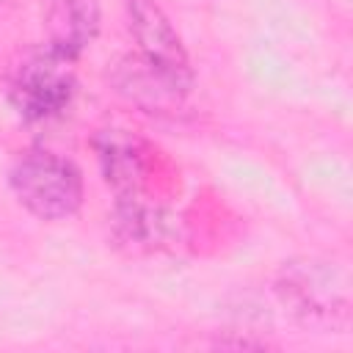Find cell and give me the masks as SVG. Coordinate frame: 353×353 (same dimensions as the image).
<instances>
[{
	"instance_id": "1",
	"label": "cell",
	"mask_w": 353,
	"mask_h": 353,
	"mask_svg": "<svg viewBox=\"0 0 353 353\" xmlns=\"http://www.w3.org/2000/svg\"><path fill=\"white\" fill-rule=\"evenodd\" d=\"M77 97L74 58L50 44L17 52L6 72V99L11 110L28 124L61 119Z\"/></svg>"
},
{
	"instance_id": "2",
	"label": "cell",
	"mask_w": 353,
	"mask_h": 353,
	"mask_svg": "<svg viewBox=\"0 0 353 353\" xmlns=\"http://www.w3.org/2000/svg\"><path fill=\"white\" fill-rule=\"evenodd\" d=\"M284 312L312 331H345L350 323V281L345 268L325 259H292L276 276Z\"/></svg>"
},
{
	"instance_id": "3",
	"label": "cell",
	"mask_w": 353,
	"mask_h": 353,
	"mask_svg": "<svg viewBox=\"0 0 353 353\" xmlns=\"http://www.w3.org/2000/svg\"><path fill=\"white\" fill-rule=\"evenodd\" d=\"M8 188L28 215L47 223L74 218L85 199V182L77 163L41 146L17 154L8 168Z\"/></svg>"
},
{
	"instance_id": "4",
	"label": "cell",
	"mask_w": 353,
	"mask_h": 353,
	"mask_svg": "<svg viewBox=\"0 0 353 353\" xmlns=\"http://www.w3.org/2000/svg\"><path fill=\"white\" fill-rule=\"evenodd\" d=\"M127 11V30L138 47V58L157 72L165 83H171L176 91L190 94L196 74L190 66V55L168 19V14L160 8L157 0H124Z\"/></svg>"
},
{
	"instance_id": "5",
	"label": "cell",
	"mask_w": 353,
	"mask_h": 353,
	"mask_svg": "<svg viewBox=\"0 0 353 353\" xmlns=\"http://www.w3.org/2000/svg\"><path fill=\"white\" fill-rule=\"evenodd\" d=\"M91 149L97 154L99 174L116 199L152 196L149 182L154 171V149L146 138L121 127H105L91 138Z\"/></svg>"
},
{
	"instance_id": "6",
	"label": "cell",
	"mask_w": 353,
	"mask_h": 353,
	"mask_svg": "<svg viewBox=\"0 0 353 353\" xmlns=\"http://www.w3.org/2000/svg\"><path fill=\"white\" fill-rule=\"evenodd\" d=\"M176 232L174 215L152 196L116 199L110 212V234L130 254H152L171 243Z\"/></svg>"
},
{
	"instance_id": "7",
	"label": "cell",
	"mask_w": 353,
	"mask_h": 353,
	"mask_svg": "<svg viewBox=\"0 0 353 353\" xmlns=\"http://www.w3.org/2000/svg\"><path fill=\"white\" fill-rule=\"evenodd\" d=\"M44 44L80 58L99 33V0H41Z\"/></svg>"
},
{
	"instance_id": "8",
	"label": "cell",
	"mask_w": 353,
	"mask_h": 353,
	"mask_svg": "<svg viewBox=\"0 0 353 353\" xmlns=\"http://www.w3.org/2000/svg\"><path fill=\"white\" fill-rule=\"evenodd\" d=\"M110 80L121 97L146 108L149 113H174V108H179L188 97L176 91L171 83H165L157 72H152L138 55H124L113 66Z\"/></svg>"
},
{
	"instance_id": "9",
	"label": "cell",
	"mask_w": 353,
	"mask_h": 353,
	"mask_svg": "<svg viewBox=\"0 0 353 353\" xmlns=\"http://www.w3.org/2000/svg\"><path fill=\"white\" fill-rule=\"evenodd\" d=\"M8 3H11V0H0V14H3L6 8H8Z\"/></svg>"
}]
</instances>
